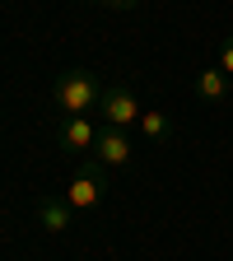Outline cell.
I'll use <instances>...</instances> for the list:
<instances>
[{
	"label": "cell",
	"mask_w": 233,
	"mask_h": 261,
	"mask_svg": "<svg viewBox=\"0 0 233 261\" xmlns=\"http://www.w3.org/2000/svg\"><path fill=\"white\" fill-rule=\"evenodd\" d=\"M98 117H103V126H117V130H131L140 126V103L136 93H131V84H108L103 89V103H98Z\"/></svg>",
	"instance_id": "3957f363"
},
{
	"label": "cell",
	"mask_w": 233,
	"mask_h": 261,
	"mask_svg": "<svg viewBox=\"0 0 233 261\" xmlns=\"http://www.w3.org/2000/svg\"><path fill=\"white\" fill-rule=\"evenodd\" d=\"M219 70L233 80V38H224V42H219Z\"/></svg>",
	"instance_id": "9c48e42d"
},
{
	"label": "cell",
	"mask_w": 233,
	"mask_h": 261,
	"mask_svg": "<svg viewBox=\"0 0 233 261\" xmlns=\"http://www.w3.org/2000/svg\"><path fill=\"white\" fill-rule=\"evenodd\" d=\"M103 80H98L93 70H84V65H75V70H65L61 80H56V89H51V98H56V112L61 117H84V112H93L98 103H103Z\"/></svg>",
	"instance_id": "6da1fadb"
},
{
	"label": "cell",
	"mask_w": 233,
	"mask_h": 261,
	"mask_svg": "<svg viewBox=\"0 0 233 261\" xmlns=\"http://www.w3.org/2000/svg\"><path fill=\"white\" fill-rule=\"evenodd\" d=\"M38 224L47 233H70V224H75L70 201H65V196H38Z\"/></svg>",
	"instance_id": "8992f818"
},
{
	"label": "cell",
	"mask_w": 233,
	"mask_h": 261,
	"mask_svg": "<svg viewBox=\"0 0 233 261\" xmlns=\"http://www.w3.org/2000/svg\"><path fill=\"white\" fill-rule=\"evenodd\" d=\"M89 159H98L103 168H126V163H131V136H126V130H117V126H103Z\"/></svg>",
	"instance_id": "5b68a950"
},
{
	"label": "cell",
	"mask_w": 233,
	"mask_h": 261,
	"mask_svg": "<svg viewBox=\"0 0 233 261\" xmlns=\"http://www.w3.org/2000/svg\"><path fill=\"white\" fill-rule=\"evenodd\" d=\"M103 5H108V10H136L140 0H103Z\"/></svg>",
	"instance_id": "30bf717a"
},
{
	"label": "cell",
	"mask_w": 233,
	"mask_h": 261,
	"mask_svg": "<svg viewBox=\"0 0 233 261\" xmlns=\"http://www.w3.org/2000/svg\"><path fill=\"white\" fill-rule=\"evenodd\" d=\"M98 5H103V0H98Z\"/></svg>",
	"instance_id": "8fae6325"
},
{
	"label": "cell",
	"mask_w": 233,
	"mask_h": 261,
	"mask_svg": "<svg viewBox=\"0 0 233 261\" xmlns=\"http://www.w3.org/2000/svg\"><path fill=\"white\" fill-rule=\"evenodd\" d=\"M191 89H196L201 103H228V98H233V80L219 70V65H205V70L191 80Z\"/></svg>",
	"instance_id": "52a82bcc"
},
{
	"label": "cell",
	"mask_w": 233,
	"mask_h": 261,
	"mask_svg": "<svg viewBox=\"0 0 233 261\" xmlns=\"http://www.w3.org/2000/svg\"><path fill=\"white\" fill-rule=\"evenodd\" d=\"M93 140H98V126H93L89 117H61V126H56V145H61V149L89 159V154H93Z\"/></svg>",
	"instance_id": "277c9868"
},
{
	"label": "cell",
	"mask_w": 233,
	"mask_h": 261,
	"mask_svg": "<svg viewBox=\"0 0 233 261\" xmlns=\"http://www.w3.org/2000/svg\"><path fill=\"white\" fill-rule=\"evenodd\" d=\"M103 196H108V168L98 159H84V168L75 173V182L65 187V201H70V210H93Z\"/></svg>",
	"instance_id": "7a4b0ae2"
},
{
	"label": "cell",
	"mask_w": 233,
	"mask_h": 261,
	"mask_svg": "<svg viewBox=\"0 0 233 261\" xmlns=\"http://www.w3.org/2000/svg\"><path fill=\"white\" fill-rule=\"evenodd\" d=\"M140 130H145L149 140H168L173 136V121L163 117V112H140Z\"/></svg>",
	"instance_id": "ba28073f"
}]
</instances>
